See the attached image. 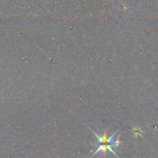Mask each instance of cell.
<instances>
[{
  "instance_id": "6da1fadb",
  "label": "cell",
  "mask_w": 158,
  "mask_h": 158,
  "mask_svg": "<svg viewBox=\"0 0 158 158\" xmlns=\"http://www.w3.org/2000/svg\"><path fill=\"white\" fill-rule=\"evenodd\" d=\"M91 131L93 132V133L94 134V135H95L97 136V137H98L99 143H105V142H108V143H113V138L115 136L116 133L117 132V131L115 133L113 134V135L112 136H110L109 138H107L106 133V132H105V134H104L103 136H102V137H99V135H97V134L96 133H94L93 130H91Z\"/></svg>"
},
{
  "instance_id": "3957f363",
  "label": "cell",
  "mask_w": 158,
  "mask_h": 158,
  "mask_svg": "<svg viewBox=\"0 0 158 158\" xmlns=\"http://www.w3.org/2000/svg\"><path fill=\"white\" fill-rule=\"evenodd\" d=\"M133 132L134 133L133 137H137L138 135H140L142 137L141 133L143 132V131L141 130V129L138 127H135L133 129Z\"/></svg>"
},
{
  "instance_id": "7a4b0ae2",
  "label": "cell",
  "mask_w": 158,
  "mask_h": 158,
  "mask_svg": "<svg viewBox=\"0 0 158 158\" xmlns=\"http://www.w3.org/2000/svg\"><path fill=\"white\" fill-rule=\"evenodd\" d=\"M112 148H113V146H111V145H101L97 149V151L94 153L93 156L95 155L96 154H98V153H102V154H103V155H105L106 152V149H109L110 151H111L115 156H116L118 158V157L117 156V154L113 150Z\"/></svg>"
},
{
  "instance_id": "277c9868",
  "label": "cell",
  "mask_w": 158,
  "mask_h": 158,
  "mask_svg": "<svg viewBox=\"0 0 158 158\" xmlns=\"http://www.w3.org/2000/svg\"><path fill=\"white\" fill-rule=\"evenodd\" d=\"M113 143H114V145H113L114 146H118V145H119L121 144V142L119 141V138H118L117 140L116 141L113 142Z\"/></svg>"
}]
</instances>
